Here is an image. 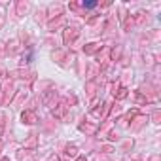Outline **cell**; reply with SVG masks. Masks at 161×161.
I'll return each instance as SVG.
<instances>
[{
  "mask_svg": "<svg viewBox=\"0 0 161 161\" xmlns=\"http://www.w3.org/2000/svg\"><path fill=\"white\" fill-rule=\"evenodd\" d=\"M84 6H85V8H95L97 4H95V2H87V4H84Z\"/></svg>",
  "mask_w": 161,
  "mask_h": 161,
  "instance_id": "1",
  "label": "cell"
}]
</instances>
